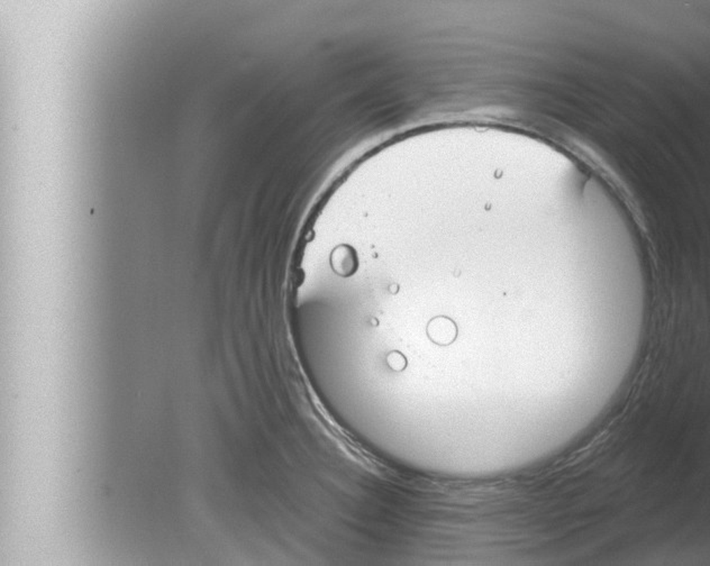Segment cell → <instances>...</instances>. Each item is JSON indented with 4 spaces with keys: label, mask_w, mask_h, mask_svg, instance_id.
Wrapping results in <instances>:
<instances>
[{
    "label": "cell",
    "mask_w": 710,
    "mask_h": 566,
    "mask_svg": "<svg viewBox=\"0 0 710 566\" xmlns=\"http://www.w3.org/2000/svg\"><path fill=\"white\" fill-rule=\"evenodd\" d=\"M427 335L437 345L448 346L457 337V325L450 318L437 317L429 322Z\"/></svg>",
    "instance_id": "6da1fadb"
},
{
    "label": "cell",
    "mask_w": 710,
    "mask_h": 566,
    "mask_svg": "<svg viewBox=\"0 0 710 566\" xmlns=\"http://www.w3.org/2000/svg\"><path fill=\"white\" fill-rule=\"evenodd\" d=\"M388 361L391 368L394 370H403L406 366V359L401 354H391Z\"/></svg>",
    "instance_id": "3957f363"
},
{
    "label": "cell",
    "mask_w": 710,
    "mask_h": 566,
    "mask_svg": "<svg viewBox=\"0 0 710 566\" xmlns=\"http://www.w3.org/2000/svg\"><path fill=\"white\" fill-rule=\"evenodd\" d=\"M332 265L334 270L341 276H351L357 270V255L351 248L341 246L332 255Z\"/></svg>",
    "instance_id": "7a4b0ae2"
}]
</instances>
